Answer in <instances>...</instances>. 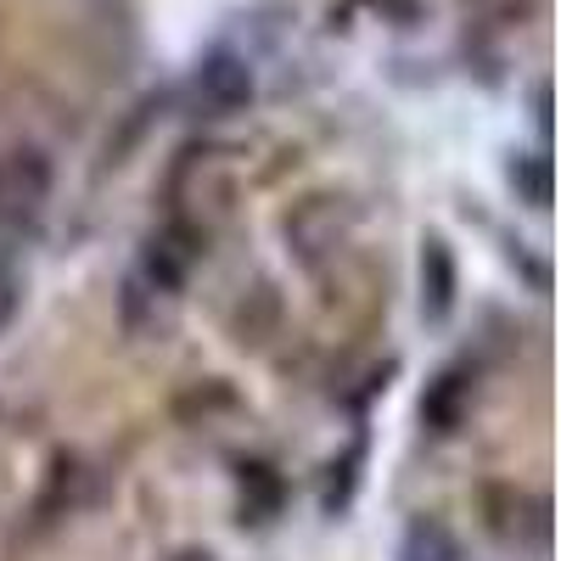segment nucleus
<instances>
[{
    "label": "nucleus",
    "mask_w": 561,
    "mask_h": 561,
    "mask_svg": "<svg viewBox=\"0 0 561 561\" xmlns=\"http://www.w3.org/2000/svg\"><path fill=\"white\" fill-rule=\"evenodd\" d=\"M534 118H539V135H550V84L534 90Z\"/></svg>",
    "instance_id": "nucleus-11"
},
{
    "label": "nucleus",
    "mask_w": 561,
    "mask_h": 561,
    "mask_svg": "<svg viewBox=\"0 0 561 561\" xmlns=\"http://www.w3.org/2000/svg\"><path fill=\"white\" fill-rule=\"evenodd\" d=\"M280 500H287V483H280L264 460H248L242 466V523L280 517Z\"/></svg>",
    "instance_id": "nucleus-8"
},
{
    "label": "nucleus",
    "mask_w": 561,
    "mask_h": 561,
    "mask_svg": "<svg viewBox=\"0 0 561 561\" xmlns=\"http://www.w3.org/2000/svg\"><path fill=\"white\" fill-rule=\"evenodd\" d=\"M483 517L505 545H545L550 539V500L528 494V489H511V483L483 489Z\"/></svg>",
    "instance_id": "nucleus-4"
},
{
    "label": "nucleus",
    "mask_w": 561,
    "mask_h": 561,
    "mask_svg": "<svg viewBox=\"0 0 561 561\" xmlns=\"http://www.w3.org/2000/svg\"><path fill=\"white\" fill-rule=\"evenodd\" d=\"M174 561H214V556H208V550H180Z\"/></svg>",
    "instance_id": "nucleus-13"
},
{
    "label": "nucleus",
    "mask_w": 561,
    "mask_h": 561,
    "mask_svg": "<svg viewBox=\"0 0 561 561\" xmlns=\"http://www.w3.org/2000/svg\"><path fill=\"white\" fill-rule=\"evenodd\" d=\"M12 309H18V293H12V280H7V275H0V325H7V320H12Z\"/></svg>",
    "instance_id": "nucleus-12"
},
{
    "label": "nucleus",
    "mask_w": 561,
    "mask_h": 561,
    "mask_svg": "<svg viewBox=\"0 0 561 561\" xmlns=\"http://www.w3.org/2000/svg\"><path fill=\"white\" fill-rule=\"evenodd\" d=\"M253 68H248V57H237V51H208L203 62H197V73H192V102H197V113H208V118H237L242 107H253Z\"/></svg>",
    "instance_id": "nucleus-2"
},
{
    "label": "nucleus",
    "mask_w": 561,
    "mask_h": 561,
    "mask_svg": "<svg viewBox=\"0 0 561 561\" xmlns=\"http://www.w3.org/2000/svg\"><path fill=\"white\" fill-rule=\"evenodd\" d=\"M51 185L57 169L39 147H7L0 152V225L7 230L39 225V214L51 208Z\"/></svg>",
    "instance_id": "nucleus-1"
},
{
    "label": "nucleus",
    "mask_w": 561,
    "mask_h": 561,
    "mask_svg": "<svg viewBox=\"0 0 561 561\" xmlns=\"http://www.w3.org/2000/svg\"><path fill=\"white\" fill-rule=\"evenodd\" d=\"M466 410H472V365H444L427 382V393H421V421L433 433H455Z\"/></svg>",
    "instance_id": "nucleus-5"
},
{
    "label": "nucleus",
    "mask_w": 561,
    "mask_h": 561,
    "mask_svg": "<svg viewBox=\"0 0 561 561\" xmlns=\"http://www.w3.org/2000/svg\"><path fill=\"white\" fill-rule=\"evenodd\" d=\"M370 12H382L388 23H399V28H410L415 18H421V0H365Z\"/></svg>",
    "instance_id": "nucleus-10"
},
{
    "label": "nucleus",
    "mask_w": 561,
    "mask_h": 561,
    "mask_svg": "<svg viewBox=\"0 0 561 561\" xmlns=\"http://www.w3.org/2000/svg\"><path fill=\"white\" fill-rule=\"evenodd\" d=\"M399 561H466L460 539L449 523L438 517H415L404 534H399Z\"/></svg>",
    "instance_id": "nucleus-7"
},
{
    "label": "nucleus",
    "mask_w": 561,
    "mask_h": 561,
    "mask_svg": "<svg viewBox=\"0 0 561 561\" xmlns=\"http://www.w3.org/2000/svg\"><path fill=\"white\" fill-rule=\"evenodd\" d=\"M511 185L523 192L528 208H545V203H550V158H545V152L517 158V163H511Z\"/></svg>",
    "instance_id": "nucleus-9"
},
{
    "label": "nucleus",
    "mask_w": 561,
    "mask_h": 561,
    "mask_svg": "<svg viewBox=\"0 0 561 561\" xmlns=\"http://www.w3.org/2000/svg\"><path fill=\"white\" fill-rule=\"evenodd\" d=\"M455 293H460L455 253H449L444 237H427V242H421V314H427V320H449Z\"/></svg>",
    "instance_id": "nucleus-6"
},
{
    "label": "nucleus",
    "mask_w": 561,
    "mask_h": 561,
    "mask_svg": "<svg viewBox=\"0 0 561 561\" xmlns=\"http://www.w3.org/2000/svg\"><path fill=\"white\" fill-rule=\"evenodd\" d=\"M203 230L192 219H169L158 237L147 242V253H140V275H147V287L152 293H180L185 287V275H192V264L203 259Z\"/></svg>",
    "instance_id": "nucleus-3"
}]
</instances>
